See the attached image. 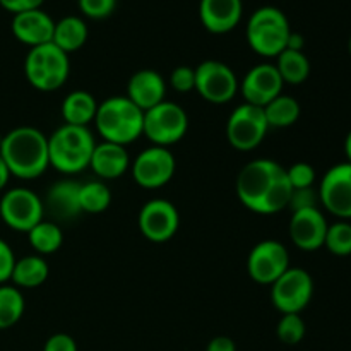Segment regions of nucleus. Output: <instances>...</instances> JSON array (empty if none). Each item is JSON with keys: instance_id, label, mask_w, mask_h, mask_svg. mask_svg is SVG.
Wrapping results in <instances>:
<instances>
[{"instance_id": "1", "label": "nucleus", "mask_w": 351, "mask_h": 351, "mask_svg": "<svg viewBox=\"0 0 351 351\" xmlns=\"http://www.w3.org/2000/svg\"><path fill=\"white\" fill-rule=\"evenodd\" d=\"M291 192L287 168L266 158L247 163L237 177L240 202L257 215H276L287 209Z\"/></svg>"}, {"instance_id": "2", "label": "nucleus", "mask_w": 351, "mask_h": 351, "mask_svg": "<svg viewBox=\"0 0 351 351\" xmlns=\"http://www.w3.org/2000/svg\"><path fill=\"white\" fill-rule=\"evenodd\" d=\"M0 156L12 177L33 180L50 167L48 137L34 127H16L2 137Z\"/></svg>"}, {"instance_id": "3", "label": "nucleus", "mask_w": 351, "mask_h": 351, "mask_svg": "<svg viewBox=\"0 0 351 351\" xmlns=\"http://www.w3.org/2000/svg\"><path fill=\"white\" fill-rule=\"evenodd\" d=\"M95 127L106 143L127 146L143 136L144 112L127 96H112L98 103Z\"/></svg>"}, {"instance_id": "4", "label": "nucleus", "mask_w": 351, "mask_h": 351, "mask_svg": "<svg viewBox=\"0 0 351 351\" xmlns=\"http://www.w3.org/2000/svg\"><path fill=\"white\" fill-rule=\"evenodd\" d=\"M96 141L88 127L64 125L48 137L50 167L65 175H75L91 163Z\"/></svg>"}, {"instance_id": "5", "label": "nucleus", "mask_w": 351, "mask_h": 351, "mask_svg": "<svg viewBox=\"0 0 351 351\" xmlns=\"http://www.w3.org/2000/svg\"><path fill=\"white\" fill-rule=\"evenodd\" d=\"M290 33L287 14L274 5L259 7L247 21L249 47L261 57H278L287 48Z\"/></svg>"}, {"instance_id": "6", "label": "nucleus", "mask_w": 351, "mask_h": 351, "mask_svg": "<svg viewBox=\"0 0 351 351\" xmlns=\"http://www.w3.org/2000/svg\"><path fill=\"white\" fill-rule=\"evenodd\" d=\"M71 74V60L57 45L45 43L33 47L24 58V75L38 91H55L62 88Z\"/></svg>"}, {"instance_id": "7", "label": "nucleus", "mask_w": 351, "mask_h": 351, "mask_svg": "<svg viewBox=\"0 0 351 351\" xmlns=\"http://www.w3.org/2000/svg\"><path fill=\"white\" fill-rule=\"evenodd\" d=\"M189 130V115L180 105L165 99L160 105L144 112L143 136L154 146L168 147L184 139Z\"/></svg>"}, {"instance_id": "8", "label": "nucleus", "mask_w": 351, "mask_h": 351, "mask_svg": "<svg viewBox=\"0 0 351 351\" xmlns=\"http://www.w3.org/2000/svg\"><path fill=\"white\" fill-rule=\"evenodd\" d=\"M0 218L9 228L27 233L45 219L43 199L29 189H10L0 199Z\"/></svg>"}, {"instance_id": "9", "label": "nucleus", "mask_w": 351, "mask_h": 351, "mask_svg": "<svg viewBox=\"0 0 351 351\" xmlns=\"http://www.w3.org/2000/svg\"><path fill=\"white\" fill-rule=\"evenodd\" d=\"M314 280L302 267H288L273 285L271 300L281 314H300L312 300Z\"/></svg>"}, {"instance_id": "10", "label": "nucleus", "mask_w": 351, "mask_h": 351, "mask_svg": "<svg viewBox=\"0 0 351 351\" xmlns=\"http://www.w3.org/2000/svg\"><path fill=\"white\" fill-rule=\"evenodd\" d=\"M267 130L269 125L263 108L243 103L230 113L226 122V139L237 151H252L263 143Z\"/></svg>"}, {"instance_id": "11", "label": "nucleus", "mask_w": 351, "mask_h": 351, "mask_svg": "<svg viewBox=\"0 0 351 351\" xmlns=\"http://www.w3.org/2000/svg\"><path fill=\"white\" fill-rule=\"evenodd\" d=\"M240 89L232 67L219 60H206L195 67V91L206 101L223 105L235 98Z\"/></svg>"}, {"instance_id": "12", "label": "nucleus", "mask_w": 351, "mask_h": 351, "mask_svg": "<svg viewBox=\"0 0 351 351\" xmlns=\"http://www.w3.org/2000/svg\"><path fill=\"white\" fill-rule=\"evenodd\" d=\"M177 160L168 147L151 146L137 154L132 163V177L143 189L165 187L173 178Z\"/></svg>"}, {"instance_id": "13", "label": "nucleus", "mask_w": 351, "mask_h": 351, "mask_svg": "<svg viewBox=\"0 0 351 351\" xmlns=\"http://www.w3.org/2000/svg\"><path fill=\"white\" fill-rule=\"evenodd\" d=\"M290 267L288 249L278 240H263L257 243L247 259L249 276L259 285H273Z\"/></svg>"}, {"instance_id": "14", "label": "nucleus", "mask_w": 351, "mask_h": 351, "mask_svg": "<svg viewBox=\"0 0 351 351\" xmlns=\"http://www.w3.org/2000/svg\"><path fill=\"white\" fill-rule=\"evenodd\" d=\"M319 201L336 218L351 219V163H338L326 171L319 185Z\"/></svg>"}, {"instance_id": "15", "label": "nucleus", "mask_w": 351, "mask_h": 351, "mask_svg": "<svg viewBox=\"0 0 351 351\" xmlns=\"http://www.w3.org/2000/svg\"><path fill=\"white\" fill-rule=\"evenodd\" d=\"M180 226V215L167 199H151L139 213V230L144 239L163 243L173 239Z\"/></svg>"}, {"instance_id": "16", "label": "nucleus", "mask_w": 351, "mask_h": 351, "mask_svg": "<svg viewBox=\"0 0 351 351\" xmlns=\"http://www.w3.org/2000/svg\"><path fill=\"white\" fill-rule=\"evenodd\" d=\"M283 79L278 72L276 65L273 64H259L254 65L243 77L240 84L245 103L254 106L264 108L269 101H273L276 96L283 93Z\"/></svg>"}, {"instance_id": "17", "label": "nucleus", "mask_w": 351, "mask_h": 351, "mask_svg": "<svg viewBox=\"0 0 351 351\" xmlns=\"http://www.w3.org/2000/svg\"><path fill=\"white\" fill-rule=\"evenodd\" d=\"M328 226V221L319 208L300 209L291 215L290 239L300 250L314 252L324 247Z\"/></svg>"}, {"instance_id": "18", "label": "nucleus", "mask_w": 351, "mask_h": 351, "mask_svg": "<svg viewBox=\"0 0 351 351\" xmlns=\"http://www.w3.org/2000/svg\"><path fill=\"white\" fill-rule=\"evenodd\" d=\"M81 184L75 180H58L47 191L43 199L45 216H50V221L64 223L72 221L81 215V202H79Z\"/></svg>"}, {"instance_id": "19", "label": "nucleus", "mask_w": 351, "mask_h": 351, "mask_svg": "<svg viewBox=\"0 0 351 351\" xmlns=\"http://www.w3.org/2000/svg\"><path fill=\"white\" fill-rule=\"evenodd\" d=\"M10 29L17 41L33 48L50 43L53 38L55 21L41 9L26 10V12L14 14Z\"/></svg>"}, {"instance_id": "20", "label": "nucleus", "mask_w": 351, "mask_h": 351, "mask_svg": "<svg viewBox=\"0 0 351 351\" xmlns=\"http://www.w3.org/2000/svg\"><path fill=\"white\" fill-rule=\"evenodd\" d=\"M242 14V0H201L199 2V19L209 33H230L239 26Z\"/></svg>"}, {"instance_id": "21", "label": "nucleus", "mask_w": 351, "mask_h": 351, "mask_svg": "<svg viewBox=\"0 0 351 351\" xmlns=\"http://www.w3.org/2000/svg\"><path fill=\"white\" fill-rule=\"evenodd\" d=\"M127 98L139 106L143 112H147L153 106L165 101L167 96V81L160 72L153 69H143L132 74L127 82Z\"/></svg>"}, {"instance_id": "22", "label": "nucleus", "mask_w": 351, "mask_h": 351, "mask_svg": "<svg viewBox=\"0 0 351 351\" xmlns=\"http://www.w3.org/2000/svg\"><path fill=\"white\" fill-rule=\"evenodd\" d=\"M129 167L130 158L125 146L106 143V141L96 144L91 163H89V168L95 171L96 177H99L101 180H115V178L122 177L129 170Z\"/></svg>"}, {"instance_id": "23", "label": "nucleus", "mask_w": 351, "mask_h": 351, "mask_svg": "<svg viewBox=\"0 0 351 351\" xmlns=\"http://www.w3.org/2000/svg\"><path fill=\"white\" fill-rule=\"evenodd\" d=\"M96 110H98V101L95 96L82 89L69 93L62 101V117L67 125L88 127L89 123L95 122Z\"/></svg>"}, {"instance_id": "24", "label": "nucleus", "mask_w": 351, "mask_h": 351, "mask_svg": "<svg viewBox=\"0 0 351 351\" xmlns=\"http://www.w3.org/2000/svg\"><path fill=\"white\" fill-rule=\"evenodd\" d=\"M86 40H88V26L79 16H65L60 21H55L51 43L57 45L67 55L84 47Z\"/></svg>"}, {"instance_id": "25", "label": "nucleus", "mask_w": 351, "mask_h": 351, "mask_svg": "<svg viewBox=\"0 0 351 351\" xmlns=\"http://www.w3.org/2000/svg\"><path fill=\"white\" fill-rule=\"evenodd\" d=\"M50 274L48 263L41 256H26L23 259L16 261L10 281L14 287L24 288V290H33V288L41 287L47 281Z\"/></svg>"}, {"instance_id": "26", "label": "nucleus", "mask_w": 351, "mask_h": 351, "mask_svg": "<svg viewBox=\"0 0 351 351\" xmlns=\"http://www.w3.org/2000/svg\"><path fill=\"white\" fill-rule=\"evenodd\" d=\"M264 117H266L267 125L274 127V129H285V127H291L293 123L298 122L300 119V103L293 98V96H287L281 93L280 96L267 103L263 108Z\"/></svg>"}, {"instance_id": "27", "label": "nucleus", "mask_w": 351, "mask_h": 351, "mask_svg": "<svg viewBox=\"0 0 351 351\" xmlns=\"http://www.w3.org/2000/svg\"><path fill=\"white\" fill-rule=\"evenodd\" d=\"M274 65H276L285 84L298 86L307 81L308 74H311V62L304 51L287 48L278 55Z\"/></svg>"}, {"instance_id": "28", "label": "nucleus", "mask_w": 351, "mask_h": 351, "mask_svg": "<svg viewBox=\"0 0 351 351\" xmlns=\"http://www.w3.org/2000/svg\"><path fill=\"white\" fill-rule=\"evenodd\" d=\"M27 240H29L31 247L38 252V256H48V254L57 252L62 247L64 232L57 223L43 219L27 232Z\"/></svg>"}, {"instance_id": "29", "label": "nucleus", "mask_w": 351, "mask_h": 351, "mask_svg": "<svg viewBox=\"0 0 351 351\" xmlns=\"http://www.w3.org/2000/svg\"><path fill=\"white\" fill-rule=\"evenodd\" d=\"M26 302L17 287L0 285V331L16 326L24 315Z\"/></svg>"}, {"instance_id": "30", "label": "nucleus", "mask_w": 351, "mask_h": 351, "mask_svg": "<svg viewBox=\"0 0 351 351\" xmlns=\"http://www.w3.org/2000/svg\"><path fill=\"white\" fill-rule=\"evenodd\" d=\"M79 202H81L82 213L98 215V213L106 211L110 208V204H112V192H110L108 185L101 180L81 184Z\"/></svg>"}, {"instance_id": "31", "label": "nucleus", "mask_w": 351, "mask_h": 351, "mask_svg": "<svg viewBox=\"0 0 351 351\" xmlns=\"http://www.w3.org/2000/svg\"><path fill=\"white\" fill-rule=\"evenodd\" d=\"M324 247L338 257L351 256V225L348 221H336L328 226Z\"/></svg>"}, {"instance_id": "32", "label": "nucleus", "mask_w": 351, "mask_h": 351, "mask_svg": "<svg viewBox=\"0 0 351 351\" xmlns=\"http://www.w3.org/2000/svg\"><path fill=\"white\" fill-rule=\"evenodd\" d=\"M278 339L283 345H298L305 338V322L300 314H283L276 328Z\"/></svg>"}, {"instance_id": "33", "label": "nucleus", "mask_w": 351, "mask_h": 351, "mask_svg": "<svg viewBox=\"0 0 351 351\" xmlns=\"http://www.w3.org/2000/svg\"><path fill=\"white\" fill-rule=\"evenodd\" d=\"M287 177L291 189L314 187L315 170L312 168V165L300 161V163H293L290 168H287Z\"/></svg>"}, {"instance_id": "34", "label": "nucleus", "mask_w": 351, "mask_h": 351, "mask_svg": "<svg viewBox=\"0 0 351 351\" xmlns=\"http://www.w3.org/2000/svg\"><path fill=\"white\" fill-rule=\"evenodd\" d=\"M319 192L314 187L307 189H293L291 192L290 202H288V208L291 209V213L300 211V209H311V208H319Z\"/></svg>"}, {"instance_id": "35", "label": "nucleus", "mask_w": 351, "mask_h": 351, "mask_svg": "<svg viewBox=\"0 0 351 351\" xmlns=\"http://www.w3.org/2000/svg\"><path fill=\"white\" fill-rule=\"evenodd\" d=\"M79 9L91 19H105L115 10L117 0H77Z\"/></svg>"}, {"instance_id": "36", "label": "nucleus", "mask_w": 351, "mask_h": 351, "mask_svg": "<svg viewBox=\"0 0 351 351\" xmlns=\"http://www.w3.org/2000/svg\"><path fill=\"white\" fill-rule=\"evenodd\" d=\"M170 86L178 93H189L195 89V69L180 65L170 74Z\"/></svg>"}, {"instance_id": "37", "label": "nucleus", "mask_w": 351, "mask_h": 351, "mask_svg": "<svg viewBox=\"0 0 351 351\" xmlns=\"http://www.w3.org/2000/svg\"><path fill=\"white\" fill-rule=\"evenodd\" d=\"M16 261L14 250L10 249L9 243L0 239V285H5L7 281H10Z\"/></svg>"}, {"instance_id": "38", "label": "nucleus", "mask_w": 351, "mask_h": 351, "mask_svg": "<svg viewBox=\"0 0 351 351\" xmlns=\"http://www.w3.org/2000/svg\"><path fill=\"white\" fill-rule=\"evenodd\" d=\"M43 351H77V343L72 336L65 335V332H57L47 339Z\"/></svg>"}, {"instance_id": "39", "label": "nucleus", "mask_w": 351, "mask_h": 351, "mask_svg": "<svg viewBox=\"0 0 351 351\" xmlns=\"http://www.w3.org/2000/svg\"><path fill=\"white\" fill-rule=\"evenodd\" d=\"M45 0H0V5L12 14L26 12V10L41 9Z\"/></svg>"}, {"instance_id": "40", "label": "nucleus", "mask_w": 351, "mask_h": 351, "mask_svg": "<svg viewBox=\"0 0 351 351\" xmlns=\"http://www.w3.org/2000/svg\"><path fill=\"white\" fill-rule=\"evenodd\" d=\"M206 351H237L235 343L228 336H216L209 341Z\"/></svg>"}, {"instance_id": "41", "label": "nucleus", "mask_w": 351, "mask_h": 351, "mask_svg": "<svg viewBox=\"0 0 351 351\" xmlns=\"http://www.w3.org/2000/svg\"><path fill=\"white\" fill-rule=\"evenodd\" d=\"M304 45H305L304 36H302L300 33H293V31H291L290 38H288V43H287L288 50L304 51ZM287 48H285V50H287Z\"/></svg>"}, {"instance_id": "42", "label": "nucleus", "mask_w": 351, "mask_h": 351, "mask_svg": "<svg viewBox=\"0 0 351 351\" xmlns=\"http://www.w3.org/2000/svg\"><path fill=\"white\" fill-rule=\"evenodd\" d=\"M10 177H12V175H10L9 168H7L5 161H3L2 156H0V191H3V189L7 187Z\"/></svg>"}, {"instance_id": "43", "label": "nucleus", "mask_w": 351, "mask_h": 351, "mask_svg": "<svg viewBox=\"0 0 351 351\" xmlns=\"http://www.w3.org/2000/svg\"><path fill=\"white\" fill-rule=\"evenodd\" d=\"M345 154H346V160H348V163H351V130L345 139Z\"/></svg>"}, {"instance_id": "44", "label": "nucleus", "mask_w": 351, "mask_h": 351, "mask_svg": "<svg viewBox=\"0 0 351 351\" xmlns=\"http://www.w3.org/2000/svg\"><path fill=\"white\" fill-rule=\"evenodd\" d=\"M348 48H350V53H351V38H350V43H348Z\"/></svg>"}, {"instance_id": "45", "label": "nucleus", "mask_w": 351, "mask_h": 351, "mask_svg": "<svg viewBox=\"0 0 351 351\" xmlns=\"http://www.w3.org/2000/svg\"><path fill=\"white\" fill-rule=\"evenodd\" d=\"M2 137H3V136H2V134H0V146H2Z\"/></svg>"}]
</instances>
